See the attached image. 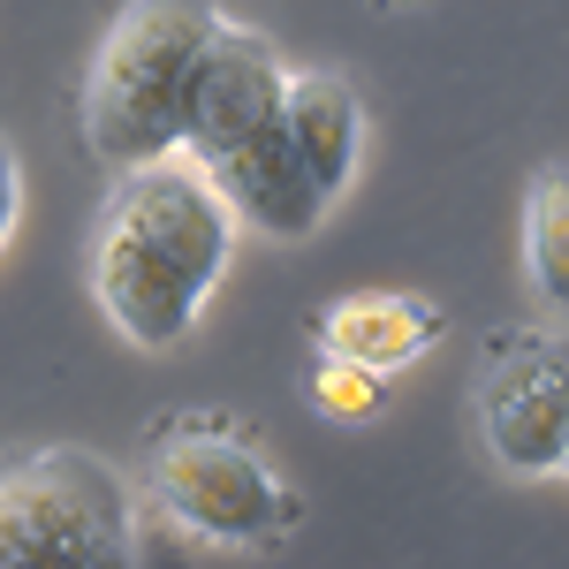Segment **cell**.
Instances as JSON below:
<instances>
[{
	"instance_id": "obj_9",
	"label": "cell",
	"mask_w": 569,
	"mask_h": 569,
	"mask_svg": "<svg viewBox=\"0 0 569 569\" xmlns=\"http://www.w3.org/2000/svg\"><path fill=\"white\" fill-rule=\"evenodd\" d=\"M311 335H319V350L395 372V365L433 350L440 335H448V319H440V305H418L402 289H357V297H335V305L319 311Z\"/></svg>"
},
{
	"instance_id": "obj_13",
	"label": "cell",
	"mask_w": 569,
	"mask_h": 569,
	"mask_svg": "<svg viewBox=\"0 0 569 569\" xmlns=\"http://www.w3.org/2000/svg\"><path fill=\"white\" fill-rule=\"evenodd\" d=\"M380 8H426V0H380Z\"/></svg>"
},
{
	"instance_id": "obj_8",
	"label": "cell",
	"mask_w": 569,
	"mask_h": 569,
	"mask_svg": "<svg viewBox=\"0 0 569 569\" xmlns=\"http://www.w3.org/2000/svg\"><path fill=\"white\" fill-rule=\"evenodd\" d=\"M281 137L297 144L305 176L319 182V198L335 206L357 176V152H365V107H357V84L342 69H305L281 91Z\"/></svg>"
},
{
	"instance_id": "obj_4",
	"label": "cell",
	"mask_w": 569,
	"mask_h": 569,
	"mask_svg": "<svg viewBox=\"0 0 569 569\" xmlns=\"http://www.w3.org/2000/svg\"><path fill=\"white\" fill-rule=\"evenodd\" d=\"M130 486L91 448H31L0 463V569L8 562H122Z\"/></svg>"
},
{
	"instance_id": "obj_11",
	"label": "cell",
	"mask_w": 569,
	"mask_h": 569,
	"mask_svg": "<svg viewBox=\"0 0 569 569\" xmlns=\"http://www.w3.org/2000/svg\"><path fill=\"white\" fill-rule=\"evenodd\" d=\"M305 395L335 418V426H365V418H380V410H388V372H380V365H357V357L319 350Z\"/></svg>"
},
{
	"instance_id": "obj_6",
	"label": "cell",
	"mask_w": 569,
	"mask_h": 569,
	"mask_svg": "<svg viewBox=\"0 0 569 569\" xmlns=\"http://www.w3.org/2000/svg\"><path fill=\"white\" fill-rule=\"evenodd\" d=\"M281 91H289V69H281L273 39L220 16L213 39L198 46L190 91H182V160H206L220 144H243L251 130H273Z\"/></svg>"
},
{
	"instance_id": "obj_14",
	"label": "cell",
	"mask_w": 569,
	"mask_h": 569,
	"mask_svg": "<svg viewBox=\"0 0 569 569\" xmlns=\"http://www.w3.org/2000/svg\"><path fill=\"white\" fill-rule=\"evenodd\" d=\"M555 471H569V433H562V463H555Z\"/></svg>"
},
{
	"instance_id": "obj_2",
	"label": "cell",
	"mask_w": 569,
	"mask_h": 569,
	"mask_svg": "<svg viewBox=\"0 0 569 569\" xmlns=\"http://www.w3.org/2000/svg\"><path fill=\"white\" fill-rule=\"evenodd\" d=\"M220 0H122L84 77V144L99 168H152L182 152V91Z\"/></svg>"
},
{
	"instance_id": "obj_5",
	"label": "cell",
	"mask_w": 569,
	"mask_h": 569,
	"mask_svg": "<svg viewBox=\"0 0 569 569\" xmlns=\"http://www.w3.org/2000/svg\"><path fill=\"white\" fill-rule=\"evenodd\" d=\"M562 433H569V335H547V327L501 335L479 388L486 456L517 479H539L562 463Z\"/></svg>"
},
{
	"instance_id": "obj_10",
	"label": "cell",
	"mask_w": 569,
	"mask_h": 569,
	"mask_svg": "<svg viewBox=\"0 0 569 569\" xmlns=\"http://www.w3.org/2000/svg\"><path fill=\"white\" fill-rule=\"evenodd\" d=\"M525 266L531 289L569 311V160H547L525 182Z\"/></svg>"
},
{
	"instance_id": "obj_1",
	"label": "cell",
	"mask_w": 569,
	"mask_h": 569,
	"mask_svg": "<svg viewBox=\"0 0 569 569\" xmlns=\"http://www.w3.org/2000/svg\"><path fill=\"white\" fill-rule=\"evenodd\" d=\"M228 251H236V213L198 176V160L176 152L152 168H122L91 228V297L122 342L176 350L220 289Z\"/></svg>"
},
{
	"instance_id": "obj_7",
	"label": "cell",
	"mask_w": 569,
	"mask_h": 569,
	"mask_svg": "<svg viewBox=\"0 0 569 569\" xmlns=\"http://www.w3.org/2000/svg\"><path fill=\"white\" fill-rule=\"evenodd\" d=\"M198 176L213 182L220 206L243 220V228H259V236H273V243L311 236L319 213H327V198H319V182L305 176V160H297V144L281 137V122H273V130H251L243 144L206 152Z\"/></svg>"
},
{
	"instance_id": "obj_12",
	"label": "cell",
	"mask_w": 569,
	"mask_h": 569,
	"mask_svg": "<svg viewBox=\"0 0 569 569\" xmlns=\"http://www.w3.org/2000/svg\"><path fill=\"white\" fill-rule=\"evenodd\" d=\"M16 206H23V168H16V144L0 137V243L16 236Z\"/></svg>"
},
{
	"instance_id": "obj_3",
	"label": "cell",
	"mask_w": 569,
	"mask_h": 569,
	"mask_svg": "<svg viewBox=\"0 0 569 569\" xmlns=\"http://www.w3.org/2000/svg\"><path fill=\"white\" fill-rule=\"evenodd\" d=\"M144 486L182 531L213 547H266L305 525V493L220 410H182L144 433Z\"/></svg>"
}]
</instances>
